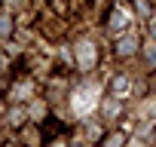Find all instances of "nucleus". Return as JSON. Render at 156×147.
I'll return each instance as SVG.
<instances>
[{
  "mask_svg": "<svg viewBox=\"0 0 156 147\" xmlns=\"http://www.w3.org/2000/svg\"><path fill=\"white\" fill-rule=\"evenodd\" d=\"M80 49H83V52H80V58H83V67H89V64L95 61V46H89V43H83Z\"/></svg>",
  "mask_w": 156,
  "mask_h": 147,
  "instance_id": "1",
  "label": "nucleus"
},
{
  "mask_svg": "<svg viewBox=\"0 0 156 147\" xmlns=\"http://www.w3.org/2000/svg\"><path fill=\"white\" fill-rule=\"evenodd\" d=\"M116 49H119V55H132V52H135V40H132V37H126V40H119V46H116Z\"/></svg>",
  "mask_w": 156,
  "mask_h": 147,
  "instance_id": "2",
  "label": "nucleus"
},
{
  "mask_svg": "<svg viewBox=\"0 0 156 147\" xmlns=\"http://www.w3.org/2000/svg\"><path fill=\"white\" fill-rule=\"evenodd\" d=\"M110 28H113V31H122V28H126V16H122V13H113V16H110Z\"/></svg>",
  "mask_w": 156,
  "mask_h": 147,
  "instance_id": "3",
  "label": "nucleus"
},
{
  "mask_svg": "<svg viewBox=\"0 0 156 147\" xmlns=\"http://www.w3.org/2000/svg\"><path fill=\"white\" fill-rule=\"evenodd\" d=\"M126 89H129L126 80H116V83H113V92H126Z\"/></svg>",
  "mask_w": 156,
  "mask_h": 147,
  "instance_id": "4",
  "label": "nucleus"
},
{
  "mask_svg": "<svg viewBox=\"0 0 156 147\" xmlns=\"http://www.w3.org/2000/svg\"><path fill=\"white\" fill-rule=\"evenodd\" d=\"M119 144H122V138H119V135H116V138H110V141H107V147H119Z\"/></svg>",
  "mask_w": 156,
  "mask_h": 147,
  "instance_id": "5",
  "label": "nucleus"
},
{
  "mask_svg": "<svg viewBox=\"0 0 156 147\" xmlns=\"http://www.w3.org/2000/svg\"><path fill=\"white\" fill-rule=\"evenodd\" d=\"M153 34H156V28H153Z\"/></svg>",
  "mask_w": 156,
  "mask_h": 147,
  "instance_id": "6",
  "label": "nucleus"
}]
</instances>
